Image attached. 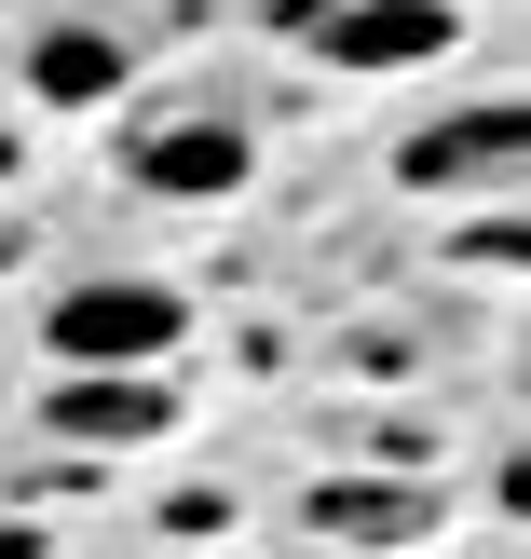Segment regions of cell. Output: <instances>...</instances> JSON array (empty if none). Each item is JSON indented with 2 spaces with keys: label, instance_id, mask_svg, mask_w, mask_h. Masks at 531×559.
Instances as JSON below:
<instances>
[{
  "label": "cell",
  "instance_id": "cell-1",
  "mask_svg": "<svg viewBox=\"0 0 531 559\" xmlns=\"http://www.w3.org/2000/svg\"><path fill=\"white\" fill-rule=\"evenodd\" d=\"M41 342L69 355V369H150V355L191 342V300L150 287V273H96V287H69V300L41 314Z\"/></svg>",
  "mask_w": 531,
  "mask_h": 559
},
{
  "label": "cell",
  "instance_id": "cell-2",
  "mask_svg": "<svg viewBox=\"0 0 531 559\" xmlns=\"http://www.w3.org/2000/svg\"><path fill=\"white\" fill-rule=\"evenodd\" d=\"M300 41L327 69H423V55H450V0H327V14H300Z\"/></svg>",
  "mask_w": 531,
  "mask_h": 559
},
{
  "label": "cell",
  "instance_id": "cell-3",
  "mask_svg": "<svg viewBox=\"0 0 531 559\" xmlns=\"http://www.w3.org/2000/svg\"><path fill=\"white\" fill-rule=\"evenodd\" d=\"M136 178L178 191V205H232V191H245V123H218V109H205V123H150V136H136Z\"/></svg>",
  "mask_w": 531,
  "mask_h": 559
},
{
  "label": "cell",
  "instance_id": "cell-4",
  "mask_svg": "<svg viewBox=\"0 0 531 559\" xmlns=\"http://www.w3.org/2000/svg\"><path fill=\"white\" fill-rule=\"evenodd\" d=\"M518 151H531V109H518V96H491V109H463V123L409 136L396 178H409V191H450V178H491V164H518Z\"/></svg>",
  "mask_w": 531,
  "mask_h": 559
},
{
  "label": "cell",
  "instance_id": "cell-5",
  "mask_svg": "<svg viewBox=\"0 0 531 559\" xmlns=\"http://www.w3.org/2000/svg\"><path fill=\"white\" fill-rule=\"evenodd\" d=\"M41 424L55 437H96V451H136V437H164L178 409H164L150 382H123V369H69V396H55Z\"/></svg>",
  "mask_w": 531,
  "mask_h": 559
},
{
  "label": "cell",
  "instance_id": "cell-6",
  "mask_svg": "<svg viewBox=\"0 0 531 559\" xmlns=\"http://www.w3.org/2000/svg\"><path fill=\"white\" fill-rule=\"evenodd\" d=\"M27 96H41V109L123 96V41H109V27H41V41H27Z\"/></svg>",
  "mask_w": 531,
  "mask_h": 559
},
{
  "label": "cell",
  "instance_id": "cell-7",
  "mask_svg": "<svg viewBox=\"0 0 531 559\" xmlns=\"http://www.w3.org/2000/svg\"><path fill=\"white\" fill-rule=\"evenodd\" d=\"M314 533H341V546H409V533H436V506L423 491H369V478H341V491H314Z\"/></svg>",
  "mask_w": 531,
  "mask_h": 559
},
{
  "label": "cell",
  "instance_id": "cell-8",
  "mask_svg": "<svg viewBox=\"0 0 531 559\" xmlns=\"http://www.w3.org/2000/svg\"><path fill=\"white\" fill-rule=\"evenodd\" d=\"M273 14H287V27H300V14H327V0H273Z\"/></svg>",
  "mask_w": 531,
  "mask_h": 559
}]
</instances>
